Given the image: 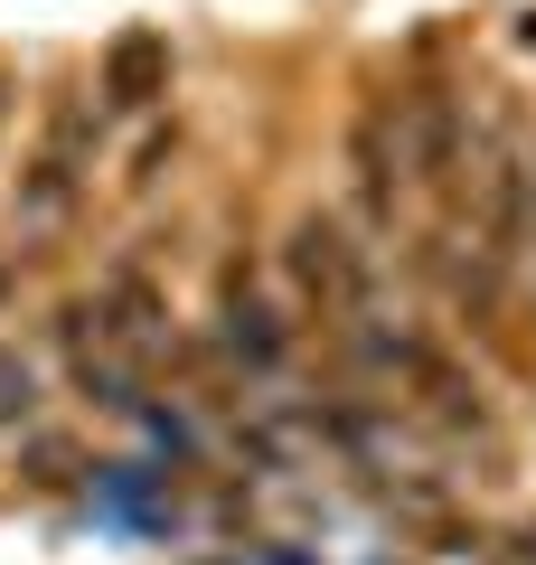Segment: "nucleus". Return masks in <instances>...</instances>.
<instances>
[{
  "label": "nucleus",
  "instance_id": "7ed1b4c3",
  "mask_svg": "<svg viewBox=\"0 0 536 565\" xmlns=\"http://www.w3.org/2000/svg\"><path fill=\"white\" fill-rule=\"evenodd\" d=\"M452 161H461V104L442 85L405 95V170L415 180H452Z\"/></svg>",
  "mask_w": 536,
  "mask_h": 565
},
{
  "label": "nucleus",
  "instance_id": "6e6552de",
  "mask_svg": "<svg viewBox=\"0 0 536 565\" xmlns=\"http://www.w3.org/2000/svg\"><path fill=\"white\" fill-rule=\"evenodd\" d=\"M0 292H10V264H0Z\"/></svg>",
  "mask_w": 536,
  "mask_h": 565
},
{
  "label": "nucleus",
  "instance_id": "39448f33",
  "mask_svg": "<svg viewBox=\"0 0 536 565\" xmlns=\"http://www.w3.org/2000/svg\"><path fill=\"white\" fill-rule=\"evenodd\" d=\"M104 95H114V104H151V95H170V39H151V29L114 39V57H104Z\"/></svg>",
  "mask_w": 536,
  "mask_h": 565
},
{
  "label": "nucleus",
  "instance_id": "423d86ee",
  "mask_svg": "<svg viewBox=\"0 0 536 565\" xmlns=\"http://www.w3.org/2000/svg\"><path fill=\"white\" fill-rule=\"evenodd\" d=\"M226 340H236L245 367H274V359H282V330H274V311H264L255 292H236V302H226Z\"/></svg>",
  "mask_w": 536,
  "mask_h": 565
},
{
  "label": "nucleus",
  "instance_id": "20e7f679",
  "mask_svg": "<svg viewBox=\"0 0 536 565\" xmlns=\"http://www.w3.org/2000/svg\"><path fill=\"white\" fill-rule=\"evenodd\" d=\"M95 321H104V340H122V349H141V340L160 330V292H151V274H141V255L104 264V282H95Z\"/></svg>",
  "mask_w": 536,
  "mask_h": 565
},
{
  "label": "nucleus",
  "instance_id": "f257e3e1",
  "mask_svg": "<svg viewBox=\"0 0 536 565\" xmlns=\"http://www.w3.org/2000/svg\"><path fill=\"white\" fill-rule=\"evenodd\" d=\"M76 189H85V114H76V104H57V114H47V141L29 151V170H20L29 226H57L66 207H76Z\"/></svg>",
  "mask_w": 536,
  "mask_h": 565
},
{
  "label": "nucleus",
  "instance_id": "0eeeda50",
  "mask_svg": "<svg viewBox=\"0 0 536 565\" xmlns=\"http://www.w3.org/2000/svg\"><path fill=\"white\" fill-rule=\"evenodd\" d=\"M29 415H39V367L0 349V424H29Z\"/></svg>",
  "mask_w": 536,
  "mask_h": 565
},
{
  "label": "nucleus",
  "instance_id": "f03ea898",
  "mask_svg": "<svg viewBox=\"0 0 536 565\" xmlns=\"http://www.w3.org/2000/svg\"><path fill=\"white\" fill-rule=\"evenodd\" d=\"M292 282L311 292L320 311H349L357 292H367V264H357V245L339 236L330 217H301L292 226Z\"/></svg>",
  "mask_w": 536,
  "mask_h": 565
}]
</instances>
